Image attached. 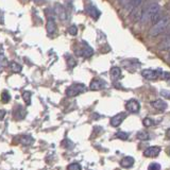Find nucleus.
Listing matches in <instances>:
<instances>
[{"mask_svg":"<svg viewBox=\"0 0 170 170\" xmlns=\"http://www.w3.org/2000/svg\"><path fill=\"white\" fill-rule=\"evenodd\" d=\"M13 115H14V118L20 120V119H23V117L26 116V111L21 105H17V106H15V109H14Z\"/></svg>","mask_w":170,"mask_h":170,"instance_id":"obj_17","label":"nucleus"},{"mask_svg":"<svg viewBox=\"0 0 170 170\" xmlns=\"http://www.w3.org/2000/svg\"><path fill=\"white\" fill-rule=\"evenodd\" d=\"M151 105L155 110H157V111H165V110L167 109V106H168L166 102L162 99H156L154 100V101H152Z\"/></svg>","mask_w":170,"mask_h":170,"instance_id":"obj_16","label":"nucleus"},{"mask_svg":"<svg viewBox=\"0 0 170 170\" xmlns=\"http://www.w3.org/2000/svg\"><path fill=\"white\" fill-rule=\"evenodd\" d=\"M85 11L87 12L88 15H89L90 17H93L94 19H98L100 17V15H101V12L98 10L97 6L92 3L87 4V6H85Z\"/></svg>","mask_w":170,"mask_h":170,"instance_id":"obj_7","label":"nucleus"},{"mask_svg":"<svg viewBox=\"0 0 170 170\" xmlns=\"http://www.w3.org/2000/svg\"><path fill=\"white\" fill-rule=\"evenodd\" d=\"M104 87H106V82L100 78L93 79L89 84V88L92 90H100V89H103Z\"/></svg>","mask_w":170,"mask_h":170,"instance_id":"obj_5","label":"nucleus"},{"mask_svg":"<svg viewBox=\"0 0 170 170\" xmlns=\"http://www.w3.org/2000/svg\"><path fill=\"white\" fill-rule=\"evenodd\" d=\"M110 73H111V78L113 79V80H118V79L121 77V75H122V71H121L120 67L115 66L111 69Z\"/></svg>","mask_w":170,"mask_h":170,"instance_id":"obj_18","label":"nucleus"},{"mask_svg":"<svg viewBox=\"0 0 170 170\" xmlns=\"http://www.w3.org/2000/svg\"><path fill=\"white\" fill-rule=\"evenodd\" d=\"M157 48L161 51H167V50H170V34L169 33H166L165 34L164 38L160 42V44L157 45Z\"/></svg>","mask_w":170,"mask_h":170,"instance_id":"obj_8","label":"nucleus"},{"mask_svg":"<svg viewBox=\"0 0 170 170\" xmlns=\"http://www.w3.org/2000/svg\"><path fill=\"white\" fill-rule=\"evenodd\" d=\"M4 64H6V57H4L3 54H0V65H4Z\"/></svg>","mask_w":170,"mask_h":170,"instance_id":"obj_33","label":"nucleus"},{"mask_svg":"<svg viewBox=\"0 0 170 170\" xmlns=\"http://www.w3.org/2000/svg\"><path fill=\"white\" fill-rule=\"evenodd\" d=\"M168 59H169V61H170V52H169V54H168Z\"/></svg>","mask_w":170,"mask_h":170,"instance_id":"obj_40","label":"nucleus"},{"mask_svg":"<svg viewBox=\"0 0 170 170\" xmlns=\"http://www.w3.org/2000/svg\"><path fill=\"white\" fill-rule=\"evenodd\" d=\"M20 143L26 146H29L33 143V138L31 137V136H23V137L20 138Z\"/></svg>","mask_w":170,"mask_h":170,"instance_id":"obj_21","label":"nucleus"},{"mask_svg":"<svg viewBox=\"0 0 170 170\" xmlns=\"http://www.w3.org/2000/svg\"><path fill=\"white\" fill-rule=\"evenodd\" d=\"M143 126H153V120L152 119H150V118H145L143 120Z\"/></svg>","mask_w":170,"mask_h":170,"instance_id":"obj_30","label":"nucleus"},{"mask_svg":"<svg viewBox=\"0 0 170 170\" xmlns=\"http://www.w3.org/2000/svg\"><path fill=\"white\" fill-rule=\"evenodd\" d=\"M33 1H35L36 3H42V2H44V0H33Z\"/></svg>","mask_w":170,"mask_h":170,"instance_id":"obj_37","label":"nucleus"},{"mask_svg":"<svg viewBox=\"0 0 170 170\" xmlns=\"http://www.w3.org/2000/svg\"><path fill=\"white\" fill-rule=\"evenodd\" d=\"M11 68L14 73H20L21 71V66L17 63H14V62L13 63H11Z\"/></svg>","mask_w":170,"mask_h":170,"instance_id":"obj_27","label":"nucleus"},{"mask_svg":"<svg viewBox=\"0 0 170 170\" xmlns=\"http://www.w3.org/2000/svg\"><path fill=\"white\" fill-rule=\"evenodd\" d=\"M54 13H56V15H57V17L61 19V20H66L67 16H68L65 8L60 3H56V6H54Z\"/></svg>","mask_w":170,"mask_h":170,"instance_id":"obj_9","label":"nucleus"},{"mask_svg":"<svg viewBox=\"0 0 170 170\" xmlns=\"http://www.w3.org/2000/svg\"><path fill=\"white\" fill-rule=\"evenodd\" d=\"M4 115H6V112H4V111H0V119L3 118Z\"/></svg>","mask_w":170,"mask_h":170,"instance_id":"obj_35","label":"nucleus"},{"mask_svg":"<svg viewBox=\"0 0 170 170\" xmlns=\"http://www.w3.org/2000/svg\"><path fill=\"white\" fill-rule=\"evenodd\" d=\"M86 90V86L82 83H73L66 89V95L68 97H76V96L82 94Z\"/></svg>","mask_w":170,"mask_h":170,"instance_id":"obj_3","label":"nucleus"},{"mask_svg":"<svg viewBox=\"0 0 170 170\" xmlns=\"http://www.w3.org/2000/svg\"><path fill=\"white\" fill-rule=\"evenodd\" d=\"M143 9L142 8V6H137V8L133 9L132 12H131V18L133 19V20L135 21H140V19H142V16H143Z\"/></svg>","mask_w":170,"mask_h":170,"instance_id":"obj_14","label":"nucleus"},{"mask_svg":"<svg viewBox=\"0 0 170 170\" xmlns=\"http://www.w3.org/2000/svg\"><path fill=\"white\" fill-rule=\"evenodd\" d=\"M148 170H161V165L157 164V163H152V164L148 167Z\"/></svg>","mask_w":170,"mask_h":170,"instance_id":"obj_29","label":"nucleus"},{"mask_svg":"<svg viewBox=\"0 0 170 170\" xmlns=\"http://www.w3.org/2000/svg\"><path fill=\"white\" fill-rule=\"evenodd\" d=\"M66 61H67V64H68V66L71 67V68L77 65V61L75 60V57H73L71 56H67Z\"/></svg>","mask_w":170,"mask_h":170,"instance_id":"obj_22","label":"nucleus"},{"mask_svg":"<svg viewBox=\"0 0 170 170\" xmlns=\"http://www.w3.org/2000/svg\"><path fill=\"white\" fill-rule=\"evenodd\" d=\"M23 100H25L26 103L28 105L31 104V93L30 92H25L23 94Z\"/></svg>","mask_w":170,"mask_h":170,"instance_id":"obj_26","label":"nucleus"},{"mask_svg":"<svg viewBox=\"0 0 170 170\" xmlns=\"http://www.w3.org/2000/svg\"><path fill=\"white\" fill-rule=\"evenodd\" d=\"M126 109L128 110L130 113L135 114V113H138V112H139L140 104H139V102H138L137 100L131 99V100H129V101L126 103Z\"/></svg>","mask_w":170,"mask_h":170,"instance_id":"obj_6","label":"nucleus"},{"mask_svg":"<svg viewBox=\"0 0 170 170\" xmlns=\"http://www.w3.org/2000/svg\"><path fill=\"white\" fill-rule=\"evenodd\" d=\"M46 30H47L48 34H54V33L56 32V23L52 17L48 18L47 25H46Z\"/></svg>","mask_w":170,"mask_h":170,"instance_id":"obj_15","label":"nucleus"},{"mask_svg":"<svg viewBox=\"0 0 170 170\" xmlns=\"http://www.w3.org/2000/svg\"><path fill=\"white\" fill-rule=\"evenodd\" d=\"M169 26H170V16H164V17L159 19L152 26V28L149 30V36L151 37L159 36V35L163 34L164 32H166L167 29L169 28Z\"/></svg>","mask_w":170,"mask_h":170,"instance_id":"obj_1","label":"nucleus"},{"mask_svg":"<svg viewBox=\"0 0 170 170\" xmlns=\"http://www.w3.org/2000/svg\"><path fill=\"white\" fill-rule=\"evenodd\" d=\"M133 164H134V159L131 156H126L120 161V165L123 168H130V167L133 166Z\"/></svg>","mask_w":170,"mask_h":170,"instance_id":"obj_19","label":"nucleus"},{"mask_svg":"<svg viewBox=\"0 0 170 170\" xmlns=\"http://www.w3.org/2000/svg\"><path fill=\"white\" fill-rule=\"evenodd\" d=\"M1 71H2V68H1V65H0V73H1Z\"/></svg>","mask_w":170,"mask_h":170,"instance_id":"obj_39","label":"nucleus"},{"mask_svg":"<svg viewBox=\"0 0 170 170\" xmlns=\"http://www.w3.org/2000/svg\"><path fill=\"white\" fill-rule=\"evenodd\" d=\"M164 78L166 79V80H168V79H170V73H164Z\"/></svg>","mask_w":170,"mask_h":170,"instance_id":"obj_34","label":"nucleus"},{"mask_svg":"<svg viewBox=\"0 0 170 170\" xmlns=\"http://www.w3.org/2000/svg\"><path fill=\"white\" fill-rule=\"evenodd\" d=\"M166 136H167V137H168L169 139H170V128L168 129V130H167V132H166Z\"/></svg>","mask_w":170,"mask_h":170,"instance_id":"obj_36","label":"nucleus"},{"mask_svg":"<svg viewBox=\"0 0 170 170\" xmlns=\"http://www.w3.org/2000/svg\"><path fill=\"white\" fill-rule=\"evenodd\" d=\"M142 75L147 80H156L159 78V73L153 69H143L142 71Z\"/></svg>","mask_w":170,"mask_h":170,"instance_id":"obj_12","label":"nucleus"},{"mask_svg":"<svg viewBox=\"0 0 170 170\" xmlns=\"http://www.w3.org/2000/svg\"><path fill=\"white\" fill-rule=\"evenodd\" d=\"M115 137L119 138V139H122V140H126L129 138V134L126 132H117L115 134Z\"/></svg>","mask_w":170,"mask_h":170,"instance_id":"obj_23","label":"nucleus"},{"mask_svg":"<svg viewBox=\"0 0 170 170\" xmlns=\"http://www.w3.org/2000/svg\"><path fill=\"white\" fill-rule=\"evenodd\" d=\"M67 170H82V167L79 163H73L67 167Z\"/></svg>","mask_w":170,"mask_h":170,"instance_id":"obj_25","label":"nucleus"},{"mask_svg":"<svg viewBox=\"0 0 170 170\" xmlns=\"http://www.w3.org/2000/svg\"><path fill=\"white\" fill-rule=\"evenodd\" d=\"M83 44V47L81 48L80 50H79L77 53L79 54V56H84V57H89V56H92L93 54H94V50L92 49L89 46H88L86 43L83 42L82 43Z\"/></svg>","mask_w":170,"mask_h":170,"instance_id":"obj_10","label":"nucleus"},{"mask_svg":"<svg viewBox=\"0 0 170 170\" xmlns=\"http://www.w3.org/2000/svg\"><path fill=\"white\" fill-rule=\"evenodd\" d=\"M137 138L138 139H140V140H147V139H149V133H147L146 131H139V132L137 133Z\"/></svg>","mask_w":170,"mask_h":170,"instance_id":"obj_20","label":"nucleus"},{"mask_svg":"<svg viewBox=\"0 0 170 170\" xmlns=\"http://www.w3.org/2000/svg\"><path fill=\"white\" fill-rule=\"evenodd\" d=\"M160 12H161V6L159 3H152L148 6L147 9L143 10V13L142 16V21L143 23H147L150 21H154L155 19L159 17Z\"/></svg>","mask_w":170,"mask_h":170,"instance_id":"obj_2","label":"nucleus"},{"mask_svg":"<svg viewBox=\"0 0 170 170\" xmlns=\"http://www.w3.org/2000/svg\"><path fill=\"white\" fill-rule=\"evenodd\" d=\"M166 33H169V34H170V26H169V28H168V29H167Z\"/></svg>","mask_w":170,"mask_h":170,"instance_id":"obj_38","label":"nucleus"},{"mask_svg":"<svg viewBox=\"0 0 170 170\" xmlns=\"http://www.w3.org/2000/svg\"><path fill=\"white\" fill-rule=\"evenodd\" d=\"M77 32H78V28H77L76 26H71V27L68 29V33L71 35H76Z\"/></svg>","mask_w":170,"mask_h":170,"instance_id":"obj_31","label":"nucleus"},{"mask_svg":"<svg viewBox=\"0 0 170 170\" xmlns=\"http://www.w3.org/2000/svg\"><path fill=\"white\" fill-rule=\"evenodd\" d=\"M161 95L164 98H166V99H170V92H169V90H162Z\"/></svg>","mask_w":170,"mask_h":170,"instance_id":"obj_32","label":"nucleus"},{"mask_svg":"<svg viewBox=\"0 0 170 170\" xmlns=\"http://www.w3.org/2000/svg\"><path fill=\"white\" fill-rule=\"evenodd\" d=\"M1 100H2V102H3V103H8L10 100H11V96H10V94L8 92H6V90H4V92L2 93V94H1Z\"/></svg>","mask_w":170,"mask_h":170,"instance_id":"obj_24","label":"nucleus"},{"mask_svg":"<svg viewBox=\"0 0 170 170\" xmlns=\"http://www.w3.org/2000/svg\"><path fill=\"white\" fill-rule=\"evenodd\" d=\"M62 146H63L64 148H66V149H73V143L70 142L69 139H65L63 143H62Z\"/></svg>","mask_w":170,"mask_h":170,"instance_id":"obj_28","label":"nucleus"},{"mask_svg":"<svg viewBox=\"0 0 170 170\" xmlns=\"http://www.w3.org/2000/svg\"><path fill=\"white\" fill-rule=\"evenodd\" d=\"M126 113H119L117 115H115L114 117H112L111 119V126H114V128H117L121 124V122L126 119Z\"/></svg>","mask_w":170,"mask_h":170,"instance_id":"obj_11","label":"nucleus"},{"mask_svg":"<svg viewBox=\"0 0 170 170\" xmlns=\"http://www.w3.org/2000/svg\"><path fill=\"white\" fill-rule=\"evenodd\" d=\"M160 152H161L160 147H149L143 151V155L146 157H155L160 154Z\"/></svg>","mask_w":170,"mask_h":170,"instance_id":"obj_13","label":"nucleus"},{"mask_svg":"<svg viewBox=\"0 0 170 170\" xmlns=\"http://www.w3.org/2000/svg\"><path fill=\"white\" fill-rule=\"evenodd\" d=\"M118 2L124 9L133 10L137 8V6H142L143 0H118Z\"/></svg>","mask_w":170,"mask_h":170,"instance_id":"obj_4","label":"nucleus"}]
</instances>
